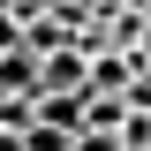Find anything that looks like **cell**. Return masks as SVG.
I'll list each match as a JSON object with an SVG mask.
<instances>
[{
	"label": "cell",
	"mask_w": 151,
	"mask_h": 151,
	"mask_svg": "<svg viewBox=\"0 0 151 151\" xmlns=\"http://www.w3.org/2000/svg\"><path fill=\"white\" fill-rule=\"evenodd\" d=\"M38 91H91V53H83V38L38 53Z\"/></svg>",
	"instance_id": "1"
},
{
	"label": "cell",
	"mask_w": 151,
	"mask_h": 151,
	"mask_svg": "<svg viewBox=\"0 0 151 151\" xmlns=\"http://www.w3.org/2000/svg\"><path fill=\"white\" fill-rule=\"evenodd\" d=\"M0 91L38 98V53H30V45H8V53H0Z\"/></svg>",
	"instance_id": "2"
},
{
	"label": "cell",
	"mask_w": 151,
	"mask_h": 151,
	"mask_svg": "<svg viewBox=\"0 0 151 151\" xmlns=\"http://www.w3.org/2000/svg\"><path fill=\"white\" fill-rule=\"evenodd\" d=\"M76 136L68 129H53V121H30V129H23V151H68Z\"/></svg>",
	"instance_id": "3"
},
{
	"label": "cell",
	"mask_w": 151,
	"mask_h": 151,
	"mask_svg": "<svg viewBox=\"0 0 151 151\" xmlns=\"http://www.w3.org/2000/svg\"><path fill=\"white\" fill-rule=\"evenodd\" d=\"M68 151H121V136H113V129H76Z\"/></svg>",
	"instance_id": "4"
},
{
	"label": "cell",
	"mask_w": 151,
	"mask_h": 151,
	"mask_svg": "<svg viewBox=\"0 0 151 151\" xmlns=\"http://www.w3.org/2000/svg\"><path fill=\"white\" fill-rule=\"evenodd\" d=\"M8 45H23V23H15V8H0V53Z\"/></svg>",
	"instance_id": "5"
},
{
	"label": "cell",
	"mask_w": 151,
	"mask_h": 151,
	"mask_svg": "<svg viewBox=\"0 0 151 151\" xmlns=\"http://www.w3.org/2000/svg\"><path fill=\"white\" fill-rule=\"evenodd\" d=\"M0 151H23V136H15V129H0Z\"/></svg>",
	"instance_id": "6"
}]
</instances>
